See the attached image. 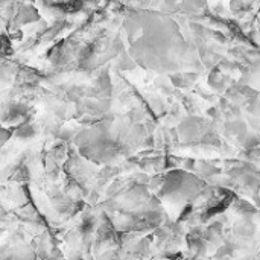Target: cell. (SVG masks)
Returning a JSON list of instances; mask_svg holds the SVG:
<instances>
[{"instance_id": "cell-1", "label": "cell", "mask_w": 260, "mask_h": 260, "mask_svg": "<svg viewBox=\"0 0 260 260\" xmlns=\"http://www.w3.org/2000/svg\"><path fill=\"white\" fill-rule=\"evenodd\" d=\"M201 183L184 172H172L169 174V177L166 178V184H165V195L169 197L171 200H174L175 197H180L181 200H187L193 198L198 192Z\"/></svg>"}, {"instance_id": "cell-2", "label": "cell", "mask_w": 260, "mask_h": 260, "mask_svg": "<svg viewBox=\"0 0 260 260\" xmlns=\"http://www.w3.org/2000/svg\"><path fill=\"white\" fill-rule=\"evenodd\" d=\"M15 260H35V254L29 250V248H23V250H18L17 254H15Z\"/></svg>"}, {"instance_id": "cell-3", "label": "cell", "mask_w": 260, "mask_h": 260, "mask_svg": "<svg viewBox=\"0 0 260 260\" xmlns=\"http://www.w3.org/2000/svg\"><path fill=\"white\" fill-rule=\"evenodd\" d=\"M101 260H119V257H117L114 253H105V254L101 257Z\"/></svg>"}]
</instances>
